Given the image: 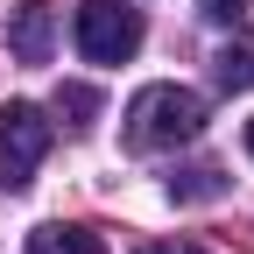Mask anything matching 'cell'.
Instances as JSON below:
<instances>
[{"label": "cell", "mask_w": 254, "mask_h": 254, "mask_svg": "<svg viewBox=\"0 0 254 254\" xmlns=\"http://www.w3.org/2000/svg\"><path fill=\"white\" fill-rule=\"evenodd\" d=\"M28 254H106V240L92 226H36L28 233Z\"/></svg>", "instance_id": "5"}, {"label": "cell", "mask_w": 254, "mask_h": 254, "mask_svg": "<svg viewBox=\"0 0 254 254\" xmlns=\"http://www.w3.org/2000/svg\"><path fill=\"white\" fill-rule=\"evenodd\" d=\"M212 71H219L226 92H254V36H233L226 50L212 57Z\"/></svg>", "instance_id": "6"}, {"label": "cell", "mask_w": 254, "mask_h": 254, "mask_svg": "<svg viewBox=\"0 0 254 254\" xmlns=\"http://www.w3.org/2000/svg\"><path fill=\"white\" fill-rule=\"evenodd\" d=\"M240 141H247V155H254V120H247V134H240Z\"/></svg>", "instance_id": "11"}, {"label": "cell", "mask_w": 254, "mask_h": 254, "mask_svg": "<svg viewBox=\"0 0 254 254\" xmlns=\"http://www.w3.org/2000/svg\"><path fill=\"white\" fill-rule=\"evenodd\" d=\"M57 113L71 127H92V113H99V92L92 85H57Z\"/></svg>", "instance_id": "7"}, {"label": "cell", "mask_w": 254, "mask_h": 254, "mask_svg": "<svg viewBox=\"0 0 254 254\" xmlns=\"http://www.w3.org/2000/svg\"><path fill=\"white\" fill-rule=\"evenodd\" d=\"M7 50H14V64H50V50H57V0H21L14 21H7Z\"/></svg>", "instance_id": "4"}, {"label": "cell", "mask_w": 254, "mask_h": 254, "mask_svg": "<svg viewBox=\"0 0 254 254\" xmlns=\"http://www.w3.org/2000/svg\"><path fill=\"white\" fill-rule=\"evenodd\" d=\"M240 7H247V0H205V14H212V21H240Z\"/></svg>", "instance_id": "10"}, {"label": "cell", "mask_w": 254, "mask_h": 254, "mask_svg": "<svg viewBox=\"0 0 254 254\" xmlns=\"http://www.w3.org/2000/svg\"><path fill=\"white\" fill-rule=\"evenodd\" d=\"M127 148H177V141H198L205 134V99L190 85H141L127 99Z\"/></svg>", "instance_id": "1"}, {"label": "cell", "mask_w": 254, "mask_h": 254, "mask_svg": "<svg viewBox=\"0 0 254 254\" xmlns=\"http://www.w3.org/2000/svg\"><path fill=\"white\" fill-rule=\"evenodd\" d=\"M134 254H205L198 240H148V247H134Z\"/></svg>", "instance_id": "9"}, {"label": "cell", "mask_w": 254, "mask_h": 254, "mask_svg": "<svg viewBox=\"0 0 254 254\" xmlns=\"http://www.w3.org/2000/svg\"><path fill=\"white\" fill-rule=\"evenodd\" d=\"M50 141H57L50 113L28 106V99H7V106H0V184L28 190L36 170H43V155H50Z\"/></svg>", "instance_id": "2"}, {"label": "cell", "mask_w": 254, "mask_h": 254, "mask_svg": "<svg viewBox=\"0 0 254 254\" xmlns=\"http://www.w3.org/2000/svg\"><path fill=\"white\" fill-rule=\"evenodd\" d=\"M78 50L85 64H127L141 50V14L120 0H78Z\"/></svg>", "instance_id": "3"}, {"label": "cell", "mask_w": 254, "mask_h": 254, "mask_svg": "<svg viewBox=\"0 0 254 254\" xmlns=\"http://www.w3.org/2000/svg\"><path fill=\"white\" fill-rule=\"evenodd\" d=\"M219 170H184V177H170V198H184V205H198V198H219Z\"/></svg>", "instance_id": "8"}]
</instances>
